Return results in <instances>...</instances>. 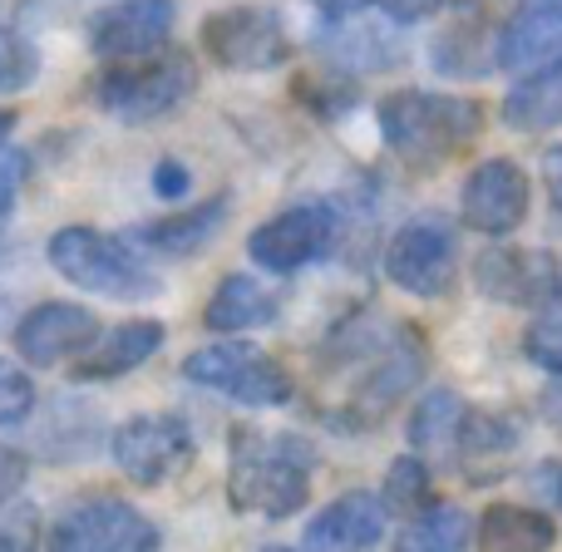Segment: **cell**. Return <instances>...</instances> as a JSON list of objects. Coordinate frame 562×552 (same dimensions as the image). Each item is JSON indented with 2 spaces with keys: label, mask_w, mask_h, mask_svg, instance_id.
Here are the masks:
<instances>
[{
  "label": "cell",
  "mask_w": 562,
  "mask_h": 552,
  "mask_svg": "<svg viewBox=\"0 0 562 552\" xmlns=\"http://www.w3.org/2000/svg\"><path fill=\"white\" fill-rule=\"evenodd\" d=\"M375 124L400 164L429 173L484 134V104L464 94H435V89H395L380 99Z\"/></svg>",
  "instance_id": "6da1fadb"
},
{
  "label": "cell",
  "mask_w": 562,
  "mask_h": 552,
  "mask_svg": "<svg viewBox=\"0 0 562 552\" xmlns=\"http://www.w3.org/2000/svg\"><path fill=\"white\" fill-rule=\"evenodd\" d=\"M311 469L316 449L301 435H262L252 425L233 429L227 449V494L233 508L257 518H291L311 498Z\"/></svg>",
  "instance_id": "7a4b0ae2"
},
{
  "label": "cell",
  "mask_w": 562,
  "mask_h": 552,
  "mask_svg": "<svg viewBox=\"0 0 562 552\" xmlns=\"http://www.w3.org/2000/svg\"><path fill=\"white\" fill-rule=\"evenodd\" d=\"M198 89V59L178 45H164L154 55L114 59L89 79V94L119 124H154L193 99Z\"/></svg>",
  "instance_id": "3957f363"
},
{
  "label": "cell",
  "mask_w": 562,
  "mask_h": 552,
  "mask_svg": "<svg viewBox=\"0 0 562 552\" xmlns=\"http://www.w3.org/2000/svg\"><path fill=\"white\" fill-rule=\"evenodd\" d=\"M49 267L69 281L85 286L94 296H114V301H148L158 296V272L124 243L109 237L99 227H59L45 247Z\"/></svg>",
  "instance_id": "277c9868"
},
{
  "label": "cell",
  "mask_w": 562,
  "mask_h": 552,
  "mask_svg": "<svg viewBox=\"0 0 562 552\" xmlns=\"http://www.w3.org/2000/svg\"><path fill=\"white\" fill-rule=\"evenodd\" d=\"M183 375L203 390L252 409H281L291 399V375L252 340H213L183 360Z\"/></svg>",
  "instance_id": "5b68a950"
},
{
  "label": "cell",
  "mask_w": 562,
  "mask_h": 552,
  "mask_svg": "<svg viewBox=\"0 0 562 552\" xmlns=\"http://www.w3.org/2000/svg\"><path fill=\"white\" fill-rule=\"evenodd\" d=\"M49 552H158L164 533L148 514H138L124 498H79L49 523Z\"/></svg>",
  "instance_id": "8992f818"
},
{
  "label": "cell",
  "mask_w": 562,
  "mask_h": 552,
  "mask_svg": "<svg viewBox=\"0 0 562 552\" xmlns=\"http://www.w3.org/2000/svg\"><path fill=\"white\" fill-rule=\"evenodd\" d=\"M198 45L213 65L233 69V75H262L291 59V35L281 25L277 10L267 5H223L203 20Z\"/></svg>",
  "instance_id": "52a82bcc"
},
{
  "label": "cell",
  "mask_w": 562,
  "mask_h": 552,
  "mask_svg": "<svg viewBox=\"0 0 562 552\" xmlns=\"http://www.w3.org/2000/svg\"><path fill=\"white\" fill-rule=\"evenodd\" d=\"M119 474L138 488H164L193 464V429L183 415H134L109 435Z\"/></svg>",
  "instance_id": "ba28073f"
},
{
  "label": "cell",
  "mask_w": 562,
  "mask_h": 552,
  "mask_svg": "<svg viewBox=\"0 0 562 552\" xmlns=\"http://www.w3.org/2000/svg\"><path fill=\"white\" fill-rule=\"evenodd\" d=\"M340 237V213L330 203H296L286 213L267 217L262 227H252L247 237V257H252L262 272L286 277L301 272V267L321 262V257L336 247Z\"/></svg>",
  "instance_id": "9c48e42d"
},
{
  "label": "cell",
  "mask_w": 562,
  "mask_h": 552,
  "mask_svg": "<svg viewBox=\"0 0 562 552\" xmlns=\"http://www.w3.org/2000/svg\"><path fill=\"white\" fill-rule=\"evenodd\" d=\"M459 272V247L449 223L439 217H415L405 223L385 247V277L409 296H445Z\"/></svg>",
  "instance_id": "30bf717a"
},
{
  "label": "cell",
  "mask_w": 562,
  "mask_h": 552,
  "mask_svg": "<svg viewBox=\"0 0 562 552\" xmlns=\"http://www.w3.org/2000/svg\"><path fill=\"white\" fill-rule=\"evenodd\" d=\"M474 286L498 306L538 311L562 296V267L543 247H484L474 262Z\"/></svg>",
  "instance_id": "8fae6325"
},
{
  "label": "cell",
  "mask_w": 562,
  "mask_h": 552,
  "mask_svg": "<svg viewBox=\"0 0 562 552\" xmlns=\"http://www.w3.org/2000/svg\"><path fill=\"white\" fill-rule=\"evenodd\" d=\"M173 25H178L173 0H114V5L89 15L85 40L104 65H114V59H138L164 49Z\"/></svg>",
  "instance_id": "7c38bea8"
},
{
  "label": "cell",
  "mask_w": 562,
  "mask_h": 552,
  "mask_svg": "<svg viewBox=\"0 0 562 552\" xmlns=\"http://www.w3.org/2000/svg\"><path fill=\"white\" fill-rule=\"evenodd\" d=\"M99 336H104L99 316L89 306H79V301H40V306H30L15 320V350L25 365H65V360H79Z\"/></svg>",
  "instance_id": "4fadbf2b"
},
{
  "label": "cell",
  "mask_w": 562,
  "mask_h": 552,
  "mask_svg": "<svg viewBox=\"0 0 562 552\" xmlns=\"http://www.w3.org/2000/svg\"><path fill=\"white\" fill-rule=\"evenodd\" d=\"M459 213H464V223L474 227V233L508 237L514 227H524V217H528V173L514 158H484V164L464 178Z\"/></svg>",
  "instance_id": "5bb4252c"
},
{
  "label": "cell",
  "mask_w": 562,
  "mask_h": 552,
  "mask_svg": "<svg viewBox=\"0 0 562 552\" xmlns=\"http://www.w3.org/2000/svg\"><path fill=\"white\" fill-rule=\"evenodd\" d=\"M518 444H524V425L498 409H469L464 429H459L454 464L474 488H488L518 464Z\"/></svg>",
  "instance_id": "9a60e30c"
},
{
  "label": "cell",
  "mask_w": 562,
  "mask_h": 552,
  "mask_svg": "<svg viewBox=\"0 0 562 552\" xmlns=\"http://www.w3.org/2000/svg\"><path fill=\"white\" fill-rule=\"evenodd\" d=\"M385 523H390V514L380 504V494L356 488V494H340L336 504H326L311 518L301 548L306 552H370L385 538Z\"/></svg>",
  "instance_id": "2e32d148"
},
{
  "label": "cell",
  "mask_w": 562,
  "mask_h": 552,
  "mask_svg": "<svg viewBox=\"0 0 562 552\" xmlns=\"http://www.w3.org/2000/svg\"><path fill=\"white\" fill-rule=\"evenodd\" d=\"M223 223H227V193L207 198L203 207H183V213H164L154 223H134L124 233V243L138 257H193Z\"/></svg>",
  "instance_id": "e0dca14e"
},
{
  "label": "cell",
  "mask_w": 562,
  "mask_h": 552,
  "mask_svg": "<svg viewBox=\"0 0 562 552\" xmlns=\"http://www.w3.org/2000/svg\"><path fill=\"white\" fill-rule=\"evenodd\" d=\"M562 59V0H518L508 25L498 30V65L528 69Z\"/></svg>",
  "instance_id": "ac0fdd59"
},
{
  "label": "cell",
  "mask_w": 562,
  "mask_h": 552,
  "mask_svg": "<svg viewBox=\"0 0 562 552\" xmlns=\"http://www.w3.org/2000/svg\"><path fill=\"white\" fill-rule=\"evenodd\" d=\"M158 350H164V320H154V316L124 320V326H109L75 360V380H119L128 370H138L144 360H154Z\"/></svg>",
  "instance_id": "d6986e66"
},
{
  "label": "cell",
  "mask_w": 562,
  "mask_h": 552,
  "mask_svg": "<svg viewBox=\"0 0 562 552\" xmlns=\"http://www.w3.org/2000/svg\"><path fill=\"white\" fill-rule=\"evenodd\" d=\"M425 375V346H419L409 330H400L375 360H370L366 380H360V405L356 409H370V415H385L390 405L415 390V380Z\"/></svg>",
  "instance_id": "ffe728a7"
},
{
  "label": "cell",
  "mask_w": 562,
  "mask_h": 552,
  "mask_svg": "<svg viewBox=\"0 0 562 552\" xmlns=\"http://www.w3.org/2000/svg\"><path fill=\"white\" fill-rule=\"evenodd\" d=\"M479 552H553L558 523L528 504H488L474 528Z\"/></svg>",
  "instance_id": "44dd1931"
},
{
  "label": "cell",
  "mask_w": 562,
  "mask_h": 552,
  "mask_svg": "<svg viewBox=\"0 0 562 552\" xmlns=\"http://www.w3.org/2000/svg\"><path fill=\"white\" fill-rule=\"evenodd\" d=\"M277 320V296L262 286L257 277H223L203 311V326L217 330V336H247V330H262Z\"/></svg>",
  "instance_id": "7402d4cb"
},
{
  "label": "cell",
  "mask_w": 562,
  "mask_h": 552,
  "mask_svg": "<svg viewBox=\"0 0 562 552\" xmlns=\"http://www.w3.org/2000/svg\"><path fill=\"white\" fill-rule=\"evenodd\" d=\"M504 124L514 134H543V128H562V59L538 65L533 75H524L498 104Z\"/></svg>",
  "instance_id": "603a6c76"
},
{
  "label": "cell",
  "mask_w": 562,
  "mask_h": 552,
  "mask_svg": "<svg viewBox=\"0 0 562 552\" xmlns=\"http://www.w3.org/2000/svg\"><path fill=\"white\" fill-rule=\"evenodd\" d=\"M429 65L449 79H479L498 69V35L479 15H464L449 30H439V40L429 45Z\"/></svg>",
  "instance_id": "cb8c5ba5"
},
{
  "label": "cell",
  "mask_w": 562,
  "mask_h": 552,
  "mask_svg": "<svg viewBox=\"0 0 562 552\" xmlns=\"http://www.w3.org/2000/svg\"><path fill=\"white\" fill-rule=\"evenodd\" d=\"M464 419H469V405L459 390H429V395L415 405V415H409L415 459H454Z\"/></svg>",
  "instance_id": "d4e9b609"
},
{
  "label": "cell",
  "mask_w": 562,
  "mask_h": 552,
  "mask_svg": "<svg viewBox=\"0 0 562 552\" xmlns=\"http://www.w3.org/2000/svg\"><path fill=\"white\" fill-rule=\"evenodd\" d=\"M474 548V518L454 504H435L429 514L400 523L395 552H469Z\"/></svg>",
  "instance_id": "484cf974"
},
{
  "label": "cell",
  "mask_w": 562,
  "mask_h": 552,
  "mask_svg": "<svg viewBox=\"0 0 562 552\" xmlns=\"http://www.w3.org/2000/svg\"><path fill=\"white\" fill-rule=\"evenodd\" d=\"M356 20H340V30L316 35V49H326V59H336V65H346V69H360V75H370V69H390L400 59L395 40L375 25H356Z\"/></svg>",
  "instance_id": "4316f807"
},
{
  "label": "cell",
  "mask_w": 562,
  "mask_h": 552,
  "mask_svg": "<svg viewBox=\"0 0 562 552\" xmlns=\"http://www.w3.org/2000/svg\"><path fill=\"white\" fill-rule=\"evenodd\" d=\"M380 504H385V514L400 518V523H409V518L429 514L439 498H435V474H429L425 459H415V454L390 459L385 488H380Z\"/></svg>",
  "instance_id": "83f0119b"
},
{
  "label": "cell",
  "mask_w": 562,
  "mask_h": 552,
  "mask_svg": "<svg viewBox=\"0 0 562 552\" xmlns=\"http://www.w3.org/2000/svg\"><path fill=\"white\" fill-rule=\"evenodd\" d=\"M40 395H35V380L25 375L20 365H10V360H0V429H15L25 425L30 415H35Z\"/></svg>",
  "instance_id": "f1b7e54d"
},
{
  "label": "cell",
  "mask_w": 562,
  "mask_h": 552,
  "mask_svg": "<svg viewBox=\"0 0 562 552\" xmlns=\"http://www.w3.org/2000/svg\"><path fill=\"white\" fill-rule=\"evenodd\" d=\"M40 543H45V523L35 504L0 508V552H40Z\"/></svg>",
  "instance_id": "f546056e"
},
{
  "label": "cell",
  "mask_w": 562,
  "mask_h": 552,
  "mask_svg": "<svg viewBox=\"0 0 562 552\" xmlns=\"http://www.w3.org/2000/svg\"><path fill=\"white\" fill-rule=\"evenodd\" d=\"M524 356L533 360V365H543L548 375H562V316L543 311V316L524 330Z\"/></svg>",
  "instance_id": "4dcf8cb0"
},
{
  "label": "cell",
  "mask_w": 562,
  "mask_h": 552,
  "mask_svg": "<svg viewBox=\"0 0 562 552\" xmlns=\"http://www.w3.org/2000/svg\"><path fill=\"white\" fill-rule=\"evenodd\" d=\"M40 75V55L15 30H0V89H25Z\"/></svg>",
  "instance_id": "1f68e13d"
},
{
  "label": "cell",
  "mask_w": 562,
  "mask_h": 552,
  "mask_svg": "<svg viewBox=\"0 0 562 552\" xmlns=\"http://www.w3.org/2000/svg\"><path fill=\"white\" fill-rule=\"evenodd\" d=\"M25 173H30V154H20V148H5V154H0V223H5L10 207H15Z\"/></svg>",
  "instance_id": "d6a6232c"
},
{
  "label": "cell",
  "mask_w": 562,
  "mask_h": 552,
  "mask_svg": "<svg viewBox=\"0 0 562 552\" xmlns=\"http://www.w3.org/2000/svg\"><path fill=\"white\" fill-rule=\"evenodd\" d=\"M188 188H193V173H188L178 158H158L154 164V193L164 198V203H183Z\"/></svg>",
  "instance_id": "836d02e7"
},
{
  "label": "cell",
  "mask_w": 562,
  "mask_h": 552,
  "mask_svg": "<svg viewBox=\"0 0 562 552\" xmlns=\"http://www.w3.org/2000/svg\"><path fill=\"white\" fill-rule=\"evenodd\" d=\"M25 474H30L25 454H20V449H10V444H0V508H10V498L20 494Z\"/></svg>",
  "instance_id": "e575fe53"
},
{
  "label": "cell",
  "mask_w": 562,
  "mask_h": 552,
  "mask_svg": "<svg viewBox=\"0 0 562 552\" xmlns=\"http://www.w3.org/2000/svg\"><path fill=\"white\" fill-rule=\"evenodd\" d=\"M380 10H385L390 20H400V25H415V20H425V15H435L445 0H375Z\"/></svg>",
  "instance_id": "d590c367"
},
{
  "label": "cell",
  "mask_w": 562,
  "mask_h": 552,
  "mask_svg": "<svg viewBox=\"0 0 562 552\" xmlns=\"http://www.w3.org/2000/svg\"><path fill=\"white\" fill-rule=\"evenodd\" d=\"M538 409H543L548 429H558V435H562V375H548L543 395H538Z\"/></svg>",
  "instance_id": "8d00e7d4"
},
{
  "label": "cell",
  "mask_w": 562,
  "mask_h": 552,
  "mask_svg": "<svg viewBox=\"0 0 562 552\" xmlns=\"http://www.w3.org/2000/svg\"><path fill=\"white\" fill-rule=\"evenodd\" d=\"M543 188H548V198H553V207L562 217V144L543 154Z\"/></svg>",
  "instance_id": "74e56055"
},
{
  "label": "cell",
  "mask_w": 562,
  "mask_h": 552,
  "mask_svg": "<svg viewBox=\"0 0 562 552\" xmlns=\"http://www.w3.org/2000/svg\"><path fill=\"white\" fill-rule=\"evenodd\" d=\"M311 5H316L326 20H336V25H340V20H356V15H366V5H370V0H311Z\"/></svg>",
  "instance_id": "f35d334b"
},
{
  "label": "cell",
  "mask_w": 562,
  "mask_h": 552,
  "mask_svg": "<svg viewBox=\"0 0 562 552\" xmlns=\"http://www.w3.org/2000/svg\"><path fill=\"white\" fill-rule=\"evenodd\" d=\"M10 134H15V109H0V154H5Z\"/></svg>",
  "instance_id": "ab89813d"
},
{
  "label": "cell",
  "mask_w": 562,
  "mask_h": 552,
  "mask_svg": "<svg viewBox=\"0 0 562 552\" xmlns=\"http://www.w3.org/2000/svg\"><path fill=\"white\" fill-rule=\"evenodd\" d=\"M262 552H296V548H262Z\"/></svg>",
  "instance_id": "60d3db41"
}]
</instances>
